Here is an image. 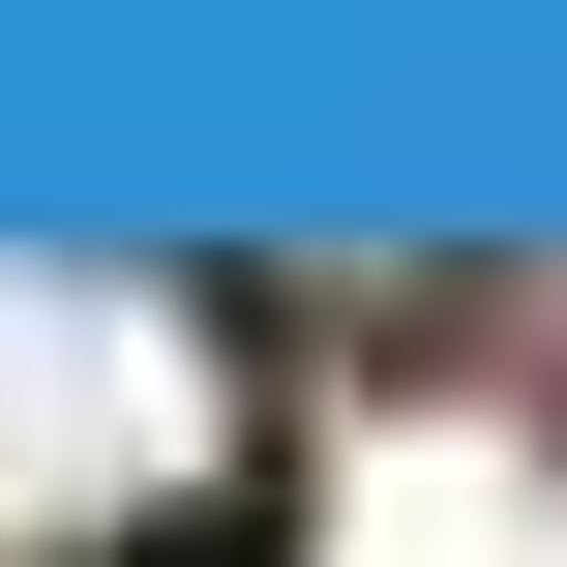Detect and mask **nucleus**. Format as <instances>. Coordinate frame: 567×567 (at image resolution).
<instances>
[{"label": "nucleus", "instance_id": "1", "mask_svg": "<svg viewBox=\"0 0 567 567\" xmlns=\"http://www.w3.org/2000/svg\"><path fill=\"white\" fill-rule=\"evenodd\" d=\"M269 508V359L179 269H30L0 239V567H209Z\"/></svg>", "mask_w": 567, "mask_h": 567}]
</instances>
